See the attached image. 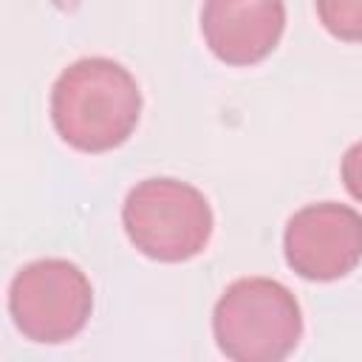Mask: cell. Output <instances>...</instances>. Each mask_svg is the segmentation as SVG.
<instances>
[{
    "label": "cell",
    "mask_w": 362,
    "mask_h": 362,
    "mask_svg": "<svg viewBox=\"0 0 362 362\" xmlns=\"http://www.w3.org/2000/svg\"><path fill=\"white\" fill-rule=\"evenodd\" d=\"M139 119V82L116 59L82 57L51 88V122L59 139L79 153H107L124 144Z\"/></svg>",
    "instance_id": "1"
},
{
    "label": "cell",
    "mask_w": 362,
    "mask_h": 362,
    "mask_svg": "<svg viewBox=\"0 0 362 362\" xmlns=\"http://www.w3.org/2000/svg\"><path fill=\"white\" fill-rule=\"evenodd\" d=\"M212 334L226 359H286L303 337L300 303L280 280L240 277L218 297L212 311Z\"/></svg>",
    "instance_id": "2"
},
{
    "label": "cell",
    "mask_w": 362,
    "mask_h": 362,
    "mask_svg": "<svg viewBox=\"0 0 362 362\" xmlns=\"http://www.w3.org/2000/svg\"><path fill=\"white\" fill-rule=\"evenodd\" d=\"M127 240L150 260L184 263L201 255L212 238V206L201 189L178 178L139 181L122 206Z\"/></svg>",
    "instance_id": "3"
},
{
    "label": "cell",
    "mask_w": 362,
    "mask_h": 362,
    "mask_svg": "<svg viewBox=\"0 0 362 362\" xmlns=\"http://www.w3.org/2000/svg\"><path fill=\"white\" fill-rule=\"evenodd\" d=\"M93 311L88 274L62 257L25 263L8 286V314L17 331L42 345L74 339Z\"/></svg>",
    "instance_id": "4"
},
{
    "label": "cell",
    "mask_w": 362,
    "mask_h": 362,
    "mask_svg": "<svg viewBox=\"0 0 362 362\" xmlns=\"http://www.w3.org/2000/svg\"><path fill=\"white\" fill-rule=\"evenodd\" d=\"M283 255L303 280H339L362 263V215L337 201L308 204L288 218Z\"/></svg>",
    "instance_id": "5"
},
{
    "label": "cell",
    "mask_w": 362,
    "mask_h": 362,
    "mask_svg": "<svg viewBox=\"0 0 362 362\" xmlns=\"http://www.w3.org/2000/svg\"><path fill=\"white\" fill-rule=\"evenodd\" d=\"M286 28L283 0H204L201 34L206 48L226 65L266 59Z\"/></svg>",
    "instance_id": "6"
},
{
    "label": "cell",
    "mask_w": 362,
    "mask_h": 362,
    "mask_svg": "<svg viewBox=\"0 0 362 362\" xmlns=\"http://www.w3.org/2000/svg\"><path fill=\"white\" fill-rule=\"evenodd\" d=\"M322 28L342 42H362V0H314Z\"/></svg>",
    "instance_id": "7"
},
{
    "label": "cell",
    "mask_w": 362,
    "mask_h": 362,
    "mask_svg": "<svg viewBox=\"0 0 362 362\" xmlns=\"http://www.w3.org/2000/svg\"><path fill=\"white\" fill-rule=\"evenodd\" d=\"M342 184L362 204V141L351 144L342 156Z\"/></svg>",
    "instance_id": "8"
}]
</instances>
